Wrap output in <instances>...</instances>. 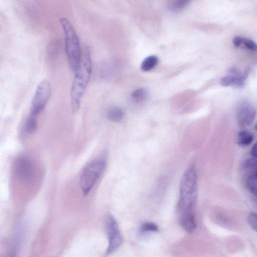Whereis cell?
I'll list each match as a JSON object with an SVG mask.
<instances>
[{
  "instance_id": "cell-14",
  "label": "cell",
  "mask_w": 257,
  "mask_h": 257,
  "mask_svg": "<svg viewBox=\"0 0 257 257\" xmlns=\"http://www.w3.org/2000/svg\"><path fill=\"white\" fill-rule=\"evenodd\" d=\"M36 116V115L30 113L24 126V131L26 133L31 134L36 130L37 127Z\"/></svg>"
},
{
  "instance_id": "cell-9",
  "label": "cell",
  "mask_w": 257,
  "mask_h": 257,
  "mask_svg": "<svg viewBox=\"0 0 257 257\" xmlns=\"http://www.w3.org/2000/svg\"><path fill=\"white\" fill-rule=\"evenodd\" d=\"M256 115L254 107L248 103H243L237 111V120L240 126L250 125L253 121Z\"/></svg>"
},
{
  "instance_id": "cell-11",
  "label": "cell",
  "mask_w": 257,
  "mask_h": 257,
  "mask_svg": "<svg viewBox=\"0 0 257 257\" xmlns=\"http://www.w3.org/2000/svg\"><path fill=\"white\" fill-rule=\"evenodd\" d=\"M181 223L184 229L188 232H192L196 228V221L193 212L181 215Z\"/></svg>"
},
{
  "instance_id": "cell-3",
  "label": "cell",
  "mask_w": 257,
  "mask_h": 257,
  "mask_svg": "<svg viewBox=\"0 0 257 257\" xmlns=\"http://www.w3.org/2000/svg\"><path fill=\"white\" fill-rule=\"evenodd\" d=\"M65 36V49L69 65L75 73L78 69L82 57L79 40L75 29L65 18L60 19Z\"/></svg>"
},
{
  "instance_id": "cell-8",
  "label": "cell",
  "mask_w": 257,
  "mask_h": 257,
  "mask_svg": "<svg viewBox=\"0 0 257 257\" xmlns=\"http://www.w3.org/2000/svg\"><path fill=\"white\" fill-rule=\"evenodd\" d=\"M229 73L222 77L220 84L223 86H234L241 87L244 85L249 74L248 68L241 71L236 68H230Z\"/></svg>"
},
{
  "instance_id": "cell-19",
  "label": "cell",
  "mask_w": 257,
  "mask_h": 257,
  "mask_svg": "<svg viewBox=\"0 0 257 257\" xmlns=\"http://www.w3.org/2000/svg\"><path fill=\"white\" fill-rule=\"evenodd\" d=\"M242 168L245 170L254 171L255 173L257 169V158L253 157L245 160Z\"/></svg>"
},
{
  "instance_id": "cell-18",
  "label": "cell",
  "mask_w": 257,
  "mask_h": 257,
  "mask_svg": "<svg viewBox=\"0 0 257 257\" xmlns=\"http://www.w3.org/2000/svg\"><path fill=\"white\" fill-rule=\"evenodd\" d=\"M147 96V92L144 88H139L133 92L132 97L137 102L144 101Z\"/></svg>"
},
{
  "instance_id": "cell-24",
  "label": "cell",
  "mask_w": 257,
  "mask_h": 257,
  "mask_svg": "<svg viewBox=\"0 0 257 257\" xmlns=\"http://www.w3.org/2000/svg\"><path fill=\"white\" fill-rule=\"evenodd\" d=\"M255 174L257 175V169H256V171L255 172Z\"/></svg>"
},
{
  "instance_id": "cell-5",
  "label": "cell",
  "mask_w": 257,
  "mask_h": 257,
  "mask_svg": "<svg viewBox=\"0 0 257 257\" xmlns=\"http://www.w3.org/2000/svg\"><path fill=\"white\" fill-rule=\"evenodd\" d=\"M51 95V86L48 80L41 81L36 89L32 101L31 114L38 115L45 108Z\"/></svg>"
},
{
  "instance_id": "cell-22",
  "label": "cell",
  "mask_w": 257,
  "mask_h": 257,
  "mask_svg": "<svg viewBox=\"0 0 257 257\" xmlns=\"http://www.w3.org/2000/svg\"><path fill=\"white\" fill-rule=\"evenodd\" d=\"M251 154L253 157L257 158V142L254 144L251 149Z\"/></svg>"
},
{
  "instance_id": "cell-2",
  "label": "cell",
  "mask_w": 257,
  "mask_h": 257,
  "mask_svg": "<svg viewBox=\"0 0 257 257\" xmlns=\"http://www.w3.org/2000/svg\"><path fill=\"white\" fill-rule=\"evenodd\" d=\"M197 176L193 167L187 169L180 183L178 209L180 215L193 212L197 197Z\"/></svg>"
},
{
  "instance_id": "cell-23",
  "label": "cell",
  "mask_w": 257,
  "mask_h": 257,
  "mask_svg": "<svg viewBox=\"0 0 257 257\" xmlns=\"http://www.w3.org/2000/svg\"><path fill=\"white\" fill-rule=\"evenodd\" d=\"M255 129L257 131V122L256 123L255 125Z\"/></svg>"
},
{
  "instance_id": "cell-17",
  "label": "cell",
  "mask_w": 257,
  "mask_h": 257,
  "mask_svg": "<svg viewBox=\"0 0 257 257\" xmlns=\"http://www.w3.org/2000/svg\"><path fill=\"white\" fill-rule=\"evenodd\" d=\"M190 0H173L170 4V9L172 11H179L185 8Z\"/></svg>"
},
{
  "instance_id": "cell-6",
  "label": "cell",
  "mask_w": 257,
  "mask_h": 257,
  "mask_svg": "<svg viewBox=\"0 0 257 257\" xmlns=\"http://www.w3.org/2000/svg\"><path fill=\"white\" fill-rule=\"evenodd\" d=\"M106 232L108 240L106 252L110 254L116 250L123 242L118 224L111 215L108 216L107 219Z\"/></svg>"
},
{
  "instance_id": "cell-13",
  "label": "cell",
  "mask_w": 257,
  "mask_h": 257,
  "mask_svg": "<svg viewBox=\"0 0 257 257\" xmlns=\"http://www.w3.org/2000/svg\"><path fill=\"white\" fill-rule=\"evenodd\" d=\"M158 62V58L155 55H151L146 58L141 64V69L148 71L153 69Z\"/></svg>"
},
{
  "instance_id": "cell-15",
  "label": "cell",
  "mask_w": 257,
  "mask_h": 257,
  "mask_svg": "<svg viewBox=\"0 0 257 257\" xmlns=\"http://www.w3.org/2000/svg\"><path fill=\"white\" fill-rule=\"evenodd\" d=\"M123 116L122 109L119 107H114L110 108L107 113V118L112 121H119Z\"/></svg>"
},
{
  "instance_id": "cell-20",
  "label": "cell",
  "mask_w": 257,
  "mask_h": 257,
  "mask_svg": "<svg viewBox=\"0 0 257 257\" xmlns=\"http://www.w3.org/2000/svg\"><path fill=\"white\" fill-rule=\"evenodd\" d=\"M247 221L250 226L257 231V214L249 213L247 217Z\"/></svg>"
},
{
  "instance_id": "cell-7",
  "label": "cell",
  "mask_w": 257,
  "mask_h": 257,
  "mask_svg": "<svg viewBox=\"0 0 257 257\" xmlns=\"http://www.w3.org/2000/svg\"><path fill=\"white\" fill-rule=\"evenodd\" d=\"M15 171L17 177L20 180L28 182L31 179L34 172L32 160L27 156H20L15 162Z\"/></svg>"
},
{
  "instance_id": "cell-12",
  "label": "cell",
  "mask_w": 257,
  "mask_h": 257,
  "mask_svg": "<svg viewBox=\"0 0 257 257\" xmlns=\"http://www.w3.org/2000/svg\"><path fill=\"white\" fill-rule=\"evenodd\" d=\"M254 139L253 135L247 131L239 132L237 136V143L241 147H246L249 145Z\"/></svg>"
},
{
  "instance_id": "cell-10",
  "label": "cell",
  "mask_w": 257,
  "mask_h": 257,
  "mask_svg": "<svg viewBox=\"0 0 257 257\" xmlns=\"http://www.w3.org/2000/svg\"><path fill=\"white\" fill-rule=\"evenodd\" d=\"M232 43L236 47L243 46L245 48L251 51H257V44L252 40L238 36H235L232 39Z\"/></svg>"
},
{
  "instance_id": "cell-4",
  "label": "cell",
  "mask_w": 257,
  "mask_h": 257,
  "mask_svg": "<svg viewBox=\"0 0 257 257\" xmlns=\"http://www.w3.org/2000/svg\"><path fill=\"white\" fill-rule=\"evenodd\" d=\"M106 165L105 158H98L91 161L83 169L80 177L79 184L84 196H87Z\"/></svg>"
},
{
  "instance_id": "cell-1",
  "label": "cell",
  "mask_w": 257,
  "mask_h": 257,
  "mask_svg": "<svg viewBox=\"0 0 257 257\" xmlns=\"http://www.w3.org/2000/svg\"><path fill=\"white\" fill-rule=\"evenodd\" d=\"M91 72V61L87 48L82 50L80 64L74 73V78L71 89V106L73 112L79 108L81 99L88 83Z\"/></svg>"
},
{
  "instance_id": "cell-21",
  "label": "cell",
  "mask_w": 257,
  "mask_h": 257,
  "mask_svg": "<svg viewBox=\"0 0 257 257\" xmlns=\"http://www.w3.org/2000/svg\"><path fill=\"white\" fill-rule=\"evenodd\" d=\"M158 230V226L152 222H146L142 225L141 230L143 232L157 231Z\"/></svg>"
},
{
  "instance_id": "cell-16",
  "label": "cell",
  "mask_w": 257,
  "mask_h": 257,
  "mask_svg": "<svg viewBox=\"0 0 257 257\" xmlns=\"http://www.w3.org/2000/svg\"><path fill=\"white\" fill-rule=\"evenodd\" d=\"M246 185L249 192L257 196V175L255 173L251 174L248 176L246 181Z\"/></svg>"
}]
</instances>
